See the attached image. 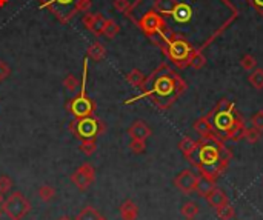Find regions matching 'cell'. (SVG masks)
I'll return each instance as SVG.
<instances>
[{
    "label": "cell",
    "mask_w": 263,
    "mask_h": 220,
    "mask_svg": "<svg viewBox=\"0 0 263 220\" xmlns=\"http://www.w3.org/2000/svg\"><path fill=\"white\" fill-rule=\"evenodd\" d=\"M186 86L188 85L180 77V74H177L166 62H163L142 83V92L125 103L129 105L142 99H150L160 111H166L186 91Z\"/></svg>",
    "instance_id": "cell-1"
},
{
    "label": "cell",
    "mask_w": 263,
    "mask_h": 220,
    "mask_svg": "<svg viewBox=\"0 0 263 220\" xmlns=\"http://www.w3.org/2000/svg\"><path fill=\"white\" fill-rule=\"evenodd\" d=\"M202 176H208L217 182L222 177L232 159V153L226 148L225 142L217 139L214 134L200 137L196 142L194 150L185 157Z\"/></svg>",
    "instance_id": "cell-2"
},
{
    "label": "cell",
    "mask_w": 263,
    "mask_h": 220,
    "mask_svg": "<svg viewBox=\"0 0 263 220\" xmlns=\"http://www.w3.org/2000/svg\"><path fill=\"white\" fill-rule=\"evenodd\" d=\"M150 40L160 48L162 53L166 56V59L173 62L176 68L185 69L189 66V57L196 48L182 34H177L171 28L166 27L165 30H162L159 34H156Z\"/></svg>",
    "instance_id": "cell-3"
},
{
    "label": "cell",
    "mask_w": 263,
    "mask_h": 220,
    "mask_svg": "<svg viewBox=\"0 0 263 220\" xmlns=\"http://www.w3.org/2000/svg\"><path fill=\"white\" fill-rule=\"evenodd\" d=\"M206 116L209 117V122H211L212 134L217 139H220L222 142L229 140L231 133L238 125L245 124L243 117L240 116V111H238L237 106L228 99L219 100V103L214 106Z\"/></svg>",
    "instance_id": "cell-4"
},
{
    "label": "cell",
    "mask_w": 263,
    "mask_h": 220,
    "mask_svg": "<svg viewBox=\"0 0 263 220\" xmlns=\"http://www.w3.org/2000/svg\"><path fill=\"white\" fill-rule=\"evenodd\" d=\"M86 77H88V60H83V72H82V82H80V89L79 92L66 102V111L74 119L80 117H91L97 111V105L89 95L86 94Z\"/></svg>",
    "instance_id": "cell-5"
},
{
    "label": "cell",
    "mask_w": 263,
    "mask_h": 220,
    "mask_svg": "<svg viewBox=\"0 0 263 220\" xmlns=\"http://www.w3.org/2000/svg\"><path fill=\"white\" fill-rule=\"evenodd\" d=\"M69 133L73 134L77 140H88V139H97L106 133V124L102 119L97 117H80L74 119L68 125Z\"/></svg>",
    "instance_id": "cell-6"
},
{
    "label": "cell",
    "mask_w": 263,
    "mask_h": 220,
    "mask_svg": "<svg viewBox=\"0 0 263 220\" xmlns=\"http://www.w3.org/2000/svg\"><path fill=\"white\" fill-rule=\"evenodd\" d=\"M83 0H37V4L50 11L60 23H68L73 19L79 10Z\"/></svg>",
    "instance_id": "cell-7"
},
{
    "label": "cell",
    "mask_w": 263,
    "mask_h": 220,
    "mask_svg": "<svg viewBox=\"0 0 263 220\" xmlns=\"http://www.w3.org/2000/svg\"><path fill=\"white\" fill-rule=\"evenodd\" d=\"M2 211L10 217V220H22L31 211V202L20 191H16L4 200Z\"/></svg>",
    "instance_id": "cell-8"
},
{
    "label": "cell",
    "mask_w": 263,
    "mask_h": 220,
    "mask_svg": "<svg viewBox=\"0 0 263 220\" xmlns=\"http://www.w3.org/2000/svg\"><path fill=\"white\" fill-rule=\"evenodd\" d=\"M136 25L142 30V33L145 34L148 39L154 37L156 34H159L162 30H165L166 27H168L166 25L165 17L157 14L154 10L145 13L139 20H136Z\"/></svg>",
    "instance_id": "cell-9"
},
{
    "label": "cell",
    "mask_w": 263,
    "mask_h": 220,
    "mask_svg": "<svg viewBox=\"0 0 263 220\" xmlns=\"http://www.w3.org/2000/svg\"><path fill=\"white\" fill-rule=\"evenodd\" d=\"M95 180V169L91 163H83L80 165L73 176H71V182H73L80 191H86Z\"/></svg>",
    "instance_id": "cell-10"
},
{
    "label": "cell",
    "mask_w": 263,
    "mask_h": 220,
    "mask_svg": "<svg viewBox=\"0 0 263 220\" xmlns=\"http://www.w3.org/2000/svg\"><path fill=\"white\" fill-rule=\"evenodd\" d=\"M199 176L191 169H183L182 173L174 179V185L176 188L183 192V194H193L196 191V185H197Z\"/></svg>",
    "instance_id": "cell-11"
},
{
    "label": "cell",
    "mask_w": 263,
    "mask_h": 220,
    "mask_svg": "<svg viewBox=\"0 0 263 220\" xmlns=\"http://www.w3.org/2000/svg\"><path fill=\"white\" fill-rule=\"evenodd\" d=\"M151 134H153L151 128H150L143 120H136L134 124L128 128V136H129L131 139L147 140Z\"/></svg>",
    "instance_id": "cell-12"
},
{
    "label": "cell",
    "mask_w": 263,
    "mask_h": 220,
    "mask_svg": "<svg viewBox=\"0 0 263 220\" xmlns=\"http://www.w3.org/2000/svg\"><path fill=\"white\" fill-rule=\"evenodd\" d=\"M206 200H208V203L214 208V209H217V208H220V206H223L225 203H229V199H228V195L225 194V191L223 189H220V188H214L206 197H205Z\"/></svg>",
    "instance_id": "cell-13"
},
{
    "label": "cell",
    "mask_w": 263,
    "mask_h": 220,
    "mask_svg": "<svg viewBox=\"0 0 263 220\" xmlns=\"http://www.w3.org/2000/svg\"><path fill=\"white\" fill-rule=\"evenodd\" d=\"M177 4L179 0H154L153 10L163 17H168V16H173Z\"/></svg>",
    "instance_id": "cell-14"
},
{
    "label": "cell",
    "mask_w": 263,
    "mask_h": 220,
    "mask_svg": "<svg viewBox=\"0 0 263 220\" xmlns=\"http://www.w3.org/2000/svg\"><path fill=\"white\" fill-rule=\"evenodd\" d=\"M216 188V180L208 177V176H199V180H197V185H196V191L200 197H206V195Z\"/></svg>",
    "instance_id": "cell-15"
},
{
    "label": "cell",
    "mask_w": 263,
    "mask_h": 220,
    "mask_svg": "<svg viewBox=\"0 0 263 220\" xmlns=\"http://www.w3.org/2000/svg\"><path fill=\"white\" fill-rule=\"evenodd\" d=\"M118 211H120L122 220H137V217H139V206L131 199H126L120 205Z\"/></svg>",
    "instance_id": "cell-16"
},
{
    "label": "cell",
    "mask_w": 263,
    "mask_h": 220,
    "mask_svg": "<svg viewBox=\"0 0 263 220\" xmlns=\"http://www.w3.org/2000/svg\"><path fill=\"white\" fill-rule=\"evenodd\" d=\"M86 54L88 57H91L92 60L95 62H100L106 57V48L103 43H100L99 40L97 42H94L88 46V50H86Z\"/></svg>",
    "instance_id": "cell-17"
},
{
    "label": "cell",
    "mask_w": 263,
    "mask_h": 220,
    "mask_svg": "<svg viewBox=\"0 0 263 220\" xmlns=\"http://www.w3.org/2000/svg\"><path fill=\"white\" fill-rule=\"evenodd\" d=\"M191 16H193V10H191V7L186 5V4H180V2L177 4L176 10H174V13H173L174 20H176V22H180V23L188 22V20L191 19Z\"/></svg>",
    "instance_id": "cell-18"
},
{
    "label": "cell",
    "mask_w": 263,
    "mask_h": 220,
    "mask_svg": "<svg viewBox=\"0 0 263 220\" xmlns=\"http://www.w3.org/2000/svg\"><path fill=\"white\" fill-rule=\"evenodd\" d=\"M194 130L200 134V137L211 136V134H212V127H211L209 117H208V116H203V117L197 119V120L194 122Z\"/></svg>",
    "instance_id": "cell-19"
},
{
    "label": "cell",
    "mask_w": 263,
    "mask_h": 220,
    "mask_svg": "<svg viewBox=\"0 0 263 220\" xmlns=\"http://www.w3.org/2000/svg\"><path fill=\"white\" fill-rule=\"evenodd\" d=\"M145 79H147V76L143 74V72H142L140 69H137V68L131 69V71L128 72V74H126V82H128L131 86H134V88H140L142 83L145 82Z\"/></svg>",
    "instance_id": "cell-20"
},
{
    "label": "cell",
    "mask_w": 263,
    "mask_h": 220,
    "mask_svg": "<svg viewBox=\"0 0 263 220\" xmlns=\"http://www.w3.org/2000/svg\"><path fill=\"white\" fill-rule=\"evenodd\" d=\"M199 212H200V208H199V205L196 203V202H186V203H183V206H182V209H180V214L186 218V220H193L194 217H197L199 215Z\"/></svg>",
    "instance_id": "cell-21"
},
{
    "label": "cell",
    "mask_w": 263,
    "mask_h": 220,
    "mask_svg": "<svg viewBox=\"0 0 263 220\" xmlns=\"http://www.w3.org/2000/svg\"><path fill=\"white\" fill-rule=\"evenodd\" d=\"M248 82L254 89H257V91L263 89V69L261 68L252 69L251 74L248 76Z\"/></svg>",
    "instance_id": "cell-22"
},
{
    "label": "cell",
    "mask_w": 263,
    "mask_h": 220,
    "mask_svg": "<svg viewBox=\"0 0 263 220\" xmlns=\"http://www.w3.org/2000/svg\"><path fill=\"white\" fill-rule=\"evenodd\" d=\"M102 218H103V215L97 209H95V208H92V206L83 208L77 214V217H76V220H102Z\"/></svg>",
    "instance_id": "cell-23"
},
{
    "label": "cell",
    "mask_w": 263,
    "mask_h": 220,
    "mask_svg": "<svg viewBox=\"0 0 263 220\" xmlns=\"http://www.w3.org/2000/svg\"><path fill=\"white\" fill-rule=\"evenodd\" d=\"M206 65V57L203 54V51L200 50H194L193 54L189 57V66L194 68V69H202Z\"/></svg>",
    "instance_id": "cell-24"
},
{
    "label": "cell",
    "mask_w": 263,
    "mask_h": 220,
    "mask_svg": "<svg viewBox=\"0 0 263 220\" xmlns=\"http://www.w3.org/2000/svg\"><path fill=\"white\" fill-rule=\"evenodd\" d=\"M105 23H106V19L100 14V13H94V23H92V28H91V33L94 36H102L103 34V28H105Z\"/></svg>",
    "instance_id": "cell-25"
},
{
    "label": "cell",
    "mask_w": 263,
    "mask_h": 220,
    "mask_svg": "<svg viewBox=\"0 0 263 220\" xmlns=\"http://www.w3.org/2000/svg\"><path fill=\"white\" fill-rule=\"evenodd\" d=\"M216 214L220 220H232L235 217V208L231 203H225L223 206L216 209Z\"/></svg>",
    "instance_id": "cell-26"
},
{
    "label": "cell",
    "mask_w": 263,
    "mask_h": 220,
    "mask_svg": "<svg viewBox=\"0 0 263 220\" xmlns=\"http://www.w3.org/2000/svg\"><path fill=\"white\" fill-rule=\"evenodd\" d=\"M118 33H120V27L117 25V22L112 19H106L105 28H103V36L108 39H114Z\"/></svg>",
    "instance_id": "cell-27"
},
{
    "label": "cell",
    "mask_w": 263,
    "mask_h": 220,
    "mask_svg": "<svg viewBox=\"0 0 263 220\" xmlns=\"http://www.w3.org/2000/svg\"><path fill=\"white\" fill-rule=\"evenodd\" d=\"M37 192H39V197L43 202H50L56 197V188L51 185H42Z\"/></svg>",
    "instance_id": "cell-28"
},
{
    "label": "cell",
    "mask_w": 263,
    "mask_h": 220,
    "mask_svg": "<svg viewBox=\"0 0 263 220\" xmlns=\"http://www.w3.org/2000/svg\"><path fill=\"white\" fill-rule=\"evenodd\" d=\"M63 86L69 91V92H77L80 89V82L74 74H68L63 79Z\"/></svg>",
    "instance_id": "cell-29"
},
{
    "label": "cell",
    "mask_w": 263,
    "mask_h": 220,
    "mask_svg": "<svg viewBox=\"0 0 263 220\" xmlns=\"http://www.w3.org/2000/svg\"><path fill=\"white\" fill-rule=\"evenodd\" d=\"M80 151H82L85 156H92L95 151H97V143H95V139L82 140V142H80Z\"/></svg>",
    "instance_id": "cell-30"
},
{
    "label": "cell",
    "mask_w": 263,
    "mask_h": 220,
    "mask_svg": "<svg viewBox=\"0 0 263 220\" xmlns=\"http://www.w3.org/2000/svg\"><path fill=\"white\" fill-rule=\"evenodd\" d=\"M194 146H196V140H193L191 137H183L179 143V150L183 153V156L186 157L191 151L194 150Z\"/></svg>",
    "instance_id": "cell-31"
},
{
    "label": "cell",
    "mask_w": 263,
    "mask_h": 220,
    "mask_svg": "<svg viewBox=\"0 0 263 220\" xmlns=\"http://www.w3.org/2000/svg\"><path fill=\"white\" fill-rule=\"evenodd\" d=\"M261 131H258L257 128H254V127H251V128H246L245 130V136H243V139L248 142V143H251V145H254V143H257L260 139H261Z\"/></svg>",
    "instance_id": "cell-32"
},
{
    "label": "cell",
    "mask_w": 263,
    "mask_h": 220,
    "mask_svg": "<svg viewBox=\"0 0 263 220\" xmlns=\"http://www.w3.org/2000/svg\"><path fill=\"white\" fill-rule=\"evenodd\" d=\"M112 5H114V8L118 13H122V14L131 17V2H129V0H114Z\"/></svg>",
    "instance_id": "cell-33"
},
{
    "label": "cell",
    "mask_w": 263,
    "mask_h": 220,
    "mask_svg": "<svg viewBox=\"0 0 263 220\" xmlns=\"http://www.w3.org/2000/svg\"><path fill=\"white\" fill-rule=\"evenodd\" d=\"M240 66H242L245 71L251 72L252 69L257 68V59H255L252 54H245V56L240 59Z\"/></svg>",
    "instance_id": "cell-34"
},
{
    "label": "cell",
    "mask_w": 263,
    "mask_h": 220,
    "mask_svg": "<svg viewBox=\"0 0 263 220\" xmlns=\"http://www.w3.org/2000/svg\"><path fill=\"white\" fill-rule=\"evenodd\" d=\"M129 150L134 154H143L147 150V140H137V139H131L129 143Z\"/></svg>",
    "instance_id": "cell-35"
},
{
    "label": "cell",
    "mask_w": 263,
    "mask_h": 220,
    "mask_svg": "<svg viewBox=\"0 0 263 220\" xmlns=\"http://www.w3.org/2000/svg\"><path fill=\"white\" fill-rule=\"evenodd\" d=\"M251 127L257 128L258 131L263 133V111H257L252 117H251Z\"/></svg>",
    "instance_id": "cell-36"
},
{
    "label": "cell",
    "mask_w": 263,
    "mask_h": 220,
    "mask_svg": "<svg viewBox=\"0 0 263 220\" xmlns=\"http://www.w3.org/2000/svg\"><path fill=\"white\" fill-rule=\"evenodd\" d=\"M13 188V180L8 176H0V192L7 194Z\"/></svg>",
    "instance_id": "cell-37"
},
{
    "label": "cell",
    "mask_w": 263,
    "mask_h": 220,
    "mask_svg": "<svg viewBox=\"0 0 263 220\" xmlns=\"http://www.w3.org/2000/svg\"><path fill=\"white\" fill-rule=\"evenodd\" d=\"M10 74H11V68L8 66V63L0 60V82L7 80L10 77Z\"/></svg>",
    "instance_id": "cell-38"
},
{
    "label": "cell",
    "mask_w": 263,
    "mask_h": 220,
    "mask_svg": "<svg viewBox=\"0 0 263 220\" xmlns=\"http://www.w3.org/2000/svg\"><path fill=\"white\" fill-rule=\"evenodd\" d=\"M82 23H83V27L86 28V30H89L91 31V28H92V23H94V13H85L83 14V17H82Z\"/></svg>",
    "instance_id": "cell-39"
},
{
    "label": "cell",
    "mask_w": 263,
    "mask_h": 220,
    "mask_svg": "<svg viewBox=\"0 0 263 220\" xmlns=\"http://www.w3.org/2000/svg\"><path fill=\"white\" fill-rule=\"evenodd\" d=\"M246 2L258 16H263V0H246Z\"/></svg>",
    "instance_id": "cell-40"
},
{
    "label": "cell",
    "mask_w": 263,
    "mask_h": 220,
    "mask_svg": "<svg viewBox=\"0 0 263 220\" xmlns=\"http://www.w3.org/2000/svg\"><path fill=\"white\" fill-rule=\"evenodd\" d=\"M8 4V0H0V7H5Z\"/></svg>",
    "instance_id": "cell-41"
},
{
    "label": "cell",
    "mask_w": 263,
    "mask_h": 220,
    "mask_svg": "<svg viewBox=\"0 0 263 220\" xmlns=\"http://www.w3.org/2000/svg\"><path fill=\"white\" fill-rule=\"evenodd\" d=\"M2 203H4V194L0 192V206H2Z\"/></svg>",
    "instance_id": "cell-42"
},
{
    "label": "cell",
    "mask_w": 263,
    "mask_h": 220,
    "mask_svg": "<svg viewBox=\"0 0 263 220\" xmlns=\"http://www.w3.org/2000/svg\"><path fill=\"white\" fill-rule=\"evenodd\" d=\"M59 220H73V218H69L68 215H63V217H60Z\"/></svg>",
    "instance_id": "cell-43"
},
{
    "label": "cell",
    "mask_w": 263,
    "mask_h": 220,
    "mask_svg": "<svg viewBox=\"0 0 263 220\" xmlns=\"http://www.w3.org/2000/svg\"><path fill=\"white\" fill-rule=\"evenodd\" d=\"M0 217H2V209H0Z\"/></svg>",
    "instance_id": "cell-44"
},
{
    "label": "cell",
    "mask_w": 263,
    "mask_h": 220,
    "mask_svg": "<svg viewBox=\"0 0 263 220\" xmlns=\"http://www.w3.org/2000/svg\"><path fill=\"white\" fill-rule=\"evenodd\" d=\"M102 220H106V218H105V217H103V218H102Z\"/></svg>",
    "instance_id": "cell-45"
}]
</instances>
